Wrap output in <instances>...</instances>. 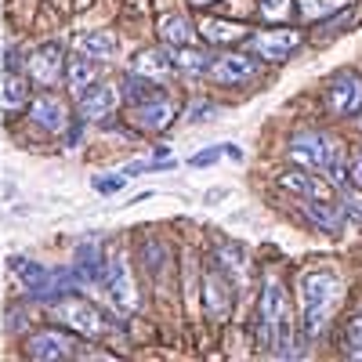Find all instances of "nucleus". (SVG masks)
I'll return each instance as SVG.
<instances>
[{"mask_svg":"<svg viewBox=\"0 0 362 362\" xmlns=\"http://www.w3.org/2000/svg\"><path fill=\"white\" fill-rule=\"evenodd\" d=\"M257 344L272 355H297V337H293V322H290V293L286 286L272 276L261 290V305H257Z\"/></svg>","mask_w":362,"mask_h":362,"instance_id":"obj_1","label":"nucleus"},{"mask_svg":"<svg viewBox=\"0 0 362 362\" xmlns=\"http://www.w3.org/2000/svg\"><path fill=\"white\" fill-rule=\"evenodd\" d=\"M300 290V322H305V337H322L329 319L337 312V300L344 293V283L337 279V272L329 268H312L297 279Z\"/></svg>","mask_w":362,"mask_h":362,"instance_id":"obj_2","label":"nucleus"},{"mask_svg":"<svg viewBox=\"0 0 362 362\" xmlns=\"http://www.w3.org/2000/svg\"><path fill=\"white\" fill-rule=\"evenodd\" d=\"M44 312H47L51 322L66 326L73 337H87V341L109 337L112 334V322H116V315L102 312L95 300H87L80 293H66V297L51 300V305H44Z\"/></svg>","mask_w":362,"mask_h":362,"instance_id":"obj_3","label":"nucleus"},{"mask_svg":"<svg viewBox=\"0 0 362 362\" xmlns=\"http://www.w3.org/2000/svg\"><path fill=\"white\" fill-rule=\"evenodd\" d=\"M66 44L62 40H40V44H33V47H25V62H22V69H25V76H29V83H33V90H51V87H58L62 83V76H66Z\"/></svg>","mask_w":362,"mask_h":362,"instance_id":"obj_4","label":"nucleus"},{"mask_svg":"<svg viewBox=\"0 0 362 362\" xmlns=\"http://www.w3.org/2000/svg\"><path fill=\"white\" fill-rule=\"evenodd\" d=\"M109 300L119 315H131L138 312V286H134V272H131V257L124 250H116L105 257V286Z\"/></svg>","mask_w":362,"mask_h":362,"instance_id":"obj_5","label":"nucleus"},{"mask_svg":"<svg viewBox=\"0 0 362 362\" xmlns=\"http://www.w3.org/2000/svg\"><path fill=\"white\" fill-rule=\"evenodd\" d=\"M22 351H25L29 358H37V362H54V358H69V355H76L80 344H76V337L69 334L66 326L51 322V326L29 329L25 341H22Z\"/></svg>","mask_w":362,"mask_h":362,"instance_id":"obj_6","label":"nucleus"},{"mask_svg":"<svg viewBox=\"0 0 362 362\" xmlns=\"http://www.w3.org/2000/svg\"><path fill=\"white\" fill-rule=\"evenodd\" d=\"M25 119L37 131L58 138V134L66 131V124L73 119V109H69V102L58 95L54 87L51 90H33V98H29V105H25Z\"/></svg>","mask_w":362,"mask_h":362,"instance_id":"obj_7","label":"nucleus"},{"mask_svg":"<svg viewBox=\"0 0 362 362\" xmlns=\"http://www.w3.org/2000/svg\"><path fill=\"white\" fill-rule=\"evenodd\" d=\"M119 105H124L119 87H112L105 80H95L90 87H83L80 95H76V116L87 119V124H105V119L116 116Z\"/></svg>","mask_w":362,"mask_h":362,"instance_id":"obj_8","label":"nucleus"},{"mask_svg":"<svg viewBox=\"0 0 362 362\" xmlns=\"http://www.w3.org/2000/svg\"><path fill=\"white\" fill-rule=\"evenodd\" d=\"M337 141H329L322 131H297L290 138V160L305 170H326L329 153H334Z\"/></svg>","mask_w":362,"mask_h":362,"instance_id":"obj_9","label":"nucleus"},{"mask_svg":"<svg viewBox=\"0 0 362 362\" xmlns=\"http://www.w3.org/2000/svg\"><path fill=\"white\" fill-rule=\"evenodd\" d=\"M326 105L337 116H358L362 112V76L358 73H337L326 87Z\"/></svg>","mask_w":362,"mask_h":362,"instance_id":"obj_10","label":"nucleus"},{"mask_svg":"<svg viewBox=\"0 0 362 362\" xmlns=\"http://www.w3.org/2000/svg\"><path fill=\"white\" fill-rule=\"evenodd\" d=\"M232 300H235L232 276H225L221 268H210L206 276H203V305H206V315L221 322L232 312Z\"/></svg>","mask_w":362,"mask_h":362,"instance_id":"obj_11","label":"nucleus"},{"mask_svg":"<svg viewBox=\"0 0 362 362\" xmlns=\"http://www.w3.org/2000/svg\"><path fill=\"white\" fill-rule=\"evenodd\" d=\"M300 47V33L290 25H272L264 33L254 37V51L264 58V62H286V58Z\"/></svg>","mask_w":362,"mask_h":362,"instance_id":"obj_12","label":"nucleus"},{"mask_svg":"<svg viewBox=\"0 0 362 362\" xmlns=\"http://www.w3.org/2000/svg\"><path fill=\"white\" fill-rule=\"evenodd\" d=\"M73 272L80 286H105V254L95 239H80L76 250H73Z\"/></svg>","mask_w":362,"mask_h":362,"instance_id":"obj_13","label":"nucleus"},{"mask_svg":"<svg viewBox=\"0 0 362 362\" xmlns=\"http://www.w3.org/2000/svg\"><path fill=\"white\" fill-rule=\"evenodd\" d=\"M174 116H177V102L167 98V95H148L134 105V124L148 134H156L167 124H174Z\"/></svg>","mask_w":362,"mask_h":362,"instance_id":"obj_14","label":"nucleus"},{"mask_svg":"<svg viewBox=\"0 0 362 362\" xmlns=\"http://www.w3.org/2000/svg\"><path fill=\"white\" fill-rule=\"evenodd\" d=\"M210 76H214V83L221 87H243L257 76V62L247 54H221L210 62Z\"/></svg>","mask_w":362,"mask_h":362,"instance_id":"obj_15","label":"nucleus"},{"mask_svg":"<svg viewBox=\"0 0 362 362\" xmlns=\"http://www.w3.org/2000/svg\"><path fill=\"white\" fill-rule=\"evenodd\" d=\"M131 73H138V76H145V80H153V83L167 80V76L174 73L170 47H141V51L134 54V62H131Z\"/></svg>","mask_w":362,"mask_h":362,"instance_id":"obj_16","label":"nucleus"},{"mask_svg":"<svg viewBox=\"0 0 362 362\" xmlns=\"http://www.w3.org/2000/svg\"><path fill=\"white\" fill-rule=\"evenodd\" d=\"M73 51L83 54V58H95V62H112L116 51H119V40L109 29H87V33H80L73 40Z\"/></svg>","mask_w":362,"mask_h":362,"instance_id":"obj_17","label":"nucleus"},{"mask_svg":"<svg viewBox=\"0 0 362 362\" xmlns=\"http://www.w3.org/2000/svg\"><path fill=\"white\" fill-rule=\"evenodd\" d=\"M199 33H203L206 44H235V40H247L250 37V25L206 15V18H199Z\"/></svg>","mask_w":362,"mask_h":362,"instance_id":"obj_18","label":"nucleus"},{"mask_svg":"<svg viewBox=\"0 0 362 362\" xmlns=\"http://www.w3.org/2000/svg\"><path fill=\"white\" fill-rule=\"evenodd\" d=\"M0 98H4V109L8 112H18V109L29 105V98H33V83H29L25 69L4 73V80H0Z\"/></svg>","mask_w":362,"mask_h":362,"instance_id":"obj_19","label":"nucleus"},{"mask_svg":"<svg viewBox=\"0 0 362 362\" xmlns=\"http://www.w3.org/2000/svg\"><path fill=\"white\" fill-rule=\"evenodd\" d=\"M95 80H98V62L73 51V58H66V76H62V83L73 90V95H80V90L90 87Z\"/></svg>","mask_w":362,"mask_h":362,"instance_id":"obj_20","label":"nucleus"},{"mask_svg":"<svg viewBox=\"0 0 362 362\" xmlns=\"http://www.w3.org/2000/svg\"><path fill=\"white\" fill-rule=\"evenodd\" d=\"M160 37H163V44L174 51V47H192L196 44V29H192V22L185 18V15H167L163 22H160Z\"/></svg>","mask_w":362,"mask_h":362,"instance_id":"obj_21","label":"nucleus"},{"mask_svg":"<svg viewBox=\"0 0 362 362\" xmlns=\"http://www.w3.org/2000/svg\"><path fill=\"white\" fill-rule=\"evenodd\" d=\"M305 214L312 218L315 228H322V232H329V235H337V232L344 228L341 214L329 206V199H308V203H305Z\"/></svg>","mask_w":362,"mask_h":362,"instance_id":"obj_22","label":"nucleus"},{"mask_svg":"<svg viewBox=\"0 0 362 362\" xmlns=\"http://www.w3.org/2000/svg\"><path fill=\"white\" fill-rule=\"evenodd\" d=\"M170 58H174V69L189 73V76H203V73L210 69V54L199 51L196 44H192V47H174Z\"/></svg>","mask_w":362,"mask_h":362,"instance_id":"obj_23","label":"nucleus"},{"mask_svg":"<svg viewBox=\"0 0 362 362\" xmlns=\"http://www.w3.org/2000/svg\"><path fill=\"white\" fill-rule=\"evenodd\" d=\"M218 268L225 272V276H232V279H239V276H243V268H247V261H243V247H239V243H221L218 247Z\"/></svg>","mask_w":362,"mask_h":362,"instance_id":"obj_24","label":"nucleus"},{"mask_svg":"<svg viewBox=\"0 0 362 362\" xmlns=\"http://www.w3.org/2000/svg\"><path fill=\"white\" fill-rule=\"evenodd\" d=\"M153 90H156L153 80H145V76H138V73H127V76H124V87H119V95H124L127 105H138L141 98L153 95Z\"/></svg>","mask_w":362,"mask_h":362,"instance_id":"obj_25","label":"nucleus"},{"mask_svg":"<svg viewBox=\"0 0 362 362\" xmlns=\"http://www.w3.org/2000/svg\"><path fill=\"white\" fill-rule=\"evenodd\" d=\"M257 15L272 25H286L293 15V0H257Z\"/></svg>","mask_w":362,"mask_h":362,"instance_id":"obj_26","label":"nucleus"},{"mask_svg":"<svg viewBox=\"0 0 362 362\" xmlns=\"http://www.w3.org/2000/svg\"><path fill=\"white\" fill-rule=\"evenodd\" d=\"M297 4H300V18L315 22V18H329V15H337V11L344 8V0H297Z\"/></svg>","mask_w":362,"mask_h":362,"instance_id":"obj_27","label":"nucleus"},{"mask_svg":"<svg viewBox=\"0 0 362 362\" xmlns=\"http://www.w3.org/2000/svg\"><path fill=\"white\" fill-rule=\"evenodd\" d=\"M90 185H95L98 196H116L119 189L127 185V174H124V170H119V174H98L95 181H90Z\"/></svg>","mask_w":362,"mask_h":362,"instance_id":"obj_28","label":"nucleus"},{"mask_svg":"<svg viewBox=\"0 0 362 362\" xmlns=\"http://www.w3.org/2000/svg\"><path fill=\"white\" fill-rule=\"evenodd\" d=\"M218 156H225V145H206V148H199V153H192V156H189V167H196V170L214 167V163H218Z\"/></svg>","mask_w":362,"mask_h":362,"instance_id":"obj_29","label":"nucleus"},{"mask_svg":"<svg viewBox=\"0 0 362 362\" xmlns=\"http://www.w3.org/2000/svg\"><path fill=\"white\" fill-rule=\"evenodd\" d=\"M58 138H62V145H66V148H76V145L87 138V119H80V116H76V119H69L66 131L58 134Z\"/></svg>","mask_w":362,"mask_h":362,"instance_id":"obj_30","label":"nucleus"},{"mask_svg":"<svg viewBox=\"0 0 362 362\" xmlns=\"http://www.w3.org/2000/svg\"><path fill=\"white\" fill-rule=\"evenodd\" d=\"M344 351L355 355V358H362V315H355L351 326H348V334H344Z\"/></svg>","mask_w":362,"mask_h":362,"instance_id":"obj_31","label":"nucleus"},{"mask_svg":"<svg viewBox=\"0 0 362 362\" xmlns=\"http://www.w3.org/2000/svg\"><path fill=\"white\" fill-rule=\"evenodd\" d=\"M214 116H218V109H214V105H196V109L189 112L192 124H199V119H214Z\"/></svg>","mask_w":362,"mask_h":362,"instance_id":"obj_32","label":"nucleus"},{"mask_svg":"<svg viewBox=\"0 0 362 362\" xmlns=\"http://www.w3.org/2000/svg\"><path fill=\"white\" fill-rule=\"evenodd\" d=\"M351 181L362 189V153H358V156H355V163H351Z\"/></svg>","mask_w":362,"mask_h":362,"instance_id":"obj_33","label":"nucleus"},{"mask_svg":"<svg viewBox=\"0 0 362 362\" xmlns=\"http://www.w3.org/2000/svg\"><path fill=\"white\" fill-rule=\"evenodd\" d=\"M225 156L239 163V160H243V148H239V145H225Z\"/></svg>","mask_w":362,"mask_h":362,"instance_id":"obj_34","label":"nucleus"},{"mask_svg":"<svg viewBox=\"0 0 362 362\" xmlns=\"http://www.w3.org/2000/svg\"><path fill=\"white\" fill-rule=\"evenodd\" d=\"M95 0H73V11H83V8H90Z\"/></svg>","mask_w":362,"mask_h":362,"instance_id":"obj_35","label":"nucleus"},{"mask_svg":"<svg viewBox=\"0 0 362 362\" xmlns=\"http://www.w3.org/2000/svg\"><path fill=\"white\" fill-rule=\"evenodd\" d=\"M192 8H210V4H218V0H189Z\"/></svg>","mask_w":362,"mask_h":362,"instance_id":"obj_36","label":"nucleus"}]
</instances>
